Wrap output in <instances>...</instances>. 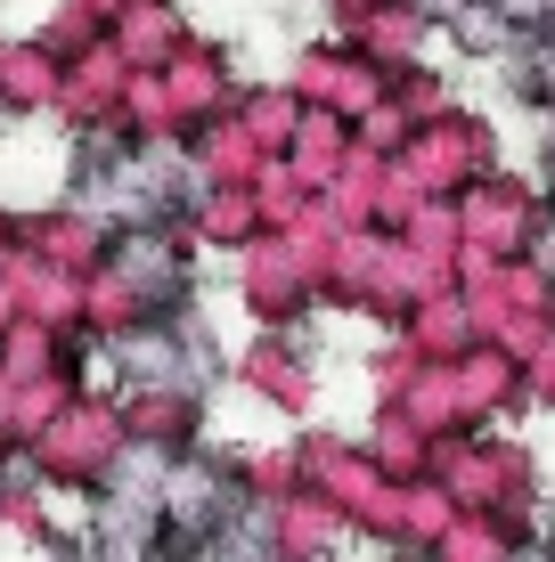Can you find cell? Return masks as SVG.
<instances>
[{
    "label": "cell",
    "mask_w": 555,
    "mask_h": 562,
    "mask_svg": "<svg viewBox=\"0 0 555 562\" xmlns=\"http://www.w3.org/2000/svg\"><path fill=\"white\" fill-rule=\"evenodd\" d=\"M507 25H514V16L499 9V0H466V9H457V42H466V49H507Z\"/></svg>",
    "instance_id": "obj_1"
}]
</instances>
